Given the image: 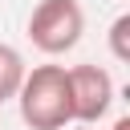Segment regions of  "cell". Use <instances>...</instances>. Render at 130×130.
Wrapping results in <instances>:
<instances>
[{
	"label": "cell",
	"mask_w": 130,
	"mask_h": 130,
	"mask_svg": "<svg viewBox=\"0 0 130 130\" xmlns=\"http://www.w3.org/2000/svg\"><path fill=\"white\" fill-rule=\"evenodd\" d=\"M20 118L28 130H65L73 126V106H69V73L65 65H37L24 73L20 89Z\"/></svg>",
	"instance_id": "cell-1"
},
{
	"label": "cell",
	"mask_w": 130,
	"mask_h": 130,
	"mask_svg": "<svg viewBox=\"0 0 130 130\" xmlns=\"http://www.w3.org/2000/svg\"><path fill=\"white\" fill-rule=\"evenodd\" d=\"M24 73H28L24 57H20L12 45H0V102H12V98H16Z\"/></svg>",
	"instance_id": "cell-4"
},
{
	"label": "cell",
	"mask_w": 130,
	"mask_h": 130,
	"mask_svg": "<svg viewBox=\"0 0 130 130\" xmlns=\"http://www.w3.org/2000/svg\"><path fill=\"white\" fill-rule=\"evenodd\" d=\"M110 53L118 61H130V12H122L110 24Z\"/></svg>",
	"instance_id": "cell-5"
},
{
	"label": "cell",
	"mask_w": 130,
	"mask_h": 130,
	"mask_svg": "<svg viewBox=\"0 0 130 130\" xmlns=\"http://www.w3.org/2000/svg\"><path fill=\"white\" fill-rule=\"evenodd\" d=\"M65 130H89V126H65Z\"/></svg>",
	"instance_id": "cell-7"
},
{
	"label": "cell",
	"mask_w": 130,
	"mask_h": 130,
	"mask_svg": "<svg viewBox=\"0 0 130 130\" xmlns=\"http://www.w3.org/2000/svg\"><path fill=\"white\" fill-rule=\"evenodd\" d=\"M114 130H130V114H122V118L114 122Z\"/></svg>",
	"instance_id": "cell-6"
},
{
	"label": "cell",
	"mask_w": 130,
	"mask_h": 130,
	"mask_svg": "<svg viewBox=\"0 0 130 130\" xmlns=\"http://www.w3.org/2000/svg\"><path fill=\"white\" fill-rule=\"evenodd\" d=\"M85 32V12L77 0H41L28 16V41L57 57V53H69Z\"/></svg>",
	"instance_id": "cell-2"
},
{
	"label": "cell",
	"mask_w": 130,
	"mask_h": 130,
	"mask_svg": "<svg viewBox=\"0 0 130 130\" xmlns=\"http://www.w3.org/2000/svg\"><path fill=\"white\" fill-rule=\"evenodd\" d=\"M69 73V106H73V122L77 126H93L98 118H106L110 102H114V77L102 65H73Z\"/></svg>",
	"instance_id": "cell-3"
}]
</instances>
